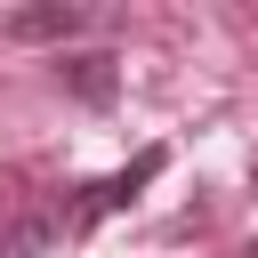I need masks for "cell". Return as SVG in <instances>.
Wrapping results in <instances>:
<instances>
[{
  "label": "cell",
  "mask_w": 258,
  "mask_h": 258,
  "mask_svg": "<svg viewBox=\"0 0 258 258\" xmlns=\"http://www.w3.org/2000/svg\"><path fill=\"white\" fill-rule=\"evenodd\" d=\"M56 234H64V218H56L48 202L8 210V218H0V258H48V250H56Z\"/></svg>",
  "instance_id": "cell-4"
},
{
  "label": "cell",
  "mask_w": 258,
  "mask_h": 258,
  "mask_svg": "<svg viewBox=\"0 0 258 258\" xmlns=\"http://www.w3.org/2000/svg\"><path fill=\"white\" fill-rule=\"evenodd\" d=\"M242 258H258V242H250V250H242Z\"/></svg>",
  "instance_id": "cell-6"
},
{
  "label": "cell",
  "mask_w": 258,
  "mask_h": 258,
  "mask_svg": "<svg viewBox=\"0 0 258 258\" xmlns=\"http://www.w3.org/2000/svg\"><path fill=\"white\" fill-rule=\"evenodd\" d=\"M161 169H169V153H161V145H145V153H137L129 169H113V177H97V185H81L73 202H56V218H64V234H89L97 218H113V210H129V202H137V194H145V185H153Z\"/></svg>",
  "instance_id": "cell-1"
},
{
  "label": "cell",
  "mask_w": 258,
  "mask_h": 258,
  "mask_svg": "<svg viewBox=\"0 0 258 258\" xmlns=\"http://www.w3.org/2000/svg\"><path fill=\"white\" fill-rule=\"evenodd\" d=\"M250 185H258V161H250Z\"/></svg>",
  "instance_id": "cell-5"
},
{
  "label": "cell",
  "mask_w": 258,
  "mask_h": 258,
  "mask_svg": "<svg viewBox=\"0 0 258 258\" xmlns=\"http://www.w3.org/2000/svg\"><path fill=\"white\" fill-rule=\"evenodd\" d=\"M81 24H89V8H81V0H24V8H8V16H0V32H8V40H56V48H64Z\"/></svg>",
  "instance_id": "cell-2"
},
{
  "label": "cell",
  "mask_w": 258,
  "mask_h": 258,
  "mask_svg": "<svg viewBox=\"0 0 258 258\" xmlns=\"http://www.w3.org/2000/svg\"><path fill=\"white\" fill-rule=\"evenodd\" d=\"M113 64H121L113 48H73V56H56V81H64L81 105H113V89H121Z\"/></svg>",
  "instance_id": "cell-3"
}]
</instances>
